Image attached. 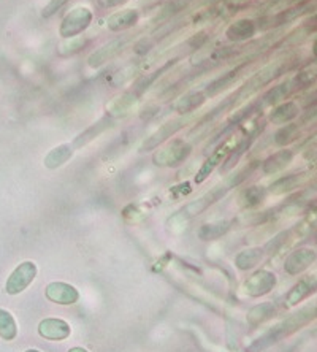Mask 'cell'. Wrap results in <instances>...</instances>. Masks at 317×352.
Listing matches in <instances>:
<instances>
[{
  "label": "cell",
  "mask_w": 317,
  "mask_h": 352,
  "mask_svg": "<svg viewBox=\"0 0 317 352\" xmlns=\"http://www.w3.org/2000/svg\"><path fill=\"white\" fill-rule=\"evenodd\" d=\"M74 144H59V146H56L51 149V151L46 154V157L43 160L45 167L50 168V170H54V168H59L62 165L69 162V160L74 157Z\"/></svg>",
  "instance_id": "cell-21"
},
{
  "label": "cell",
  "mask_w": 317,
  "mask_h": 352,
  "mask_svg": "<svg viewBox=\"0 0 317 352\" xmlns=\"http://www.w3.org/2000/svg\"><path fill=\"white\" fill-rule=\"evenodd\" d=\"M232 222L230 221H217V222H210V224H205L200 227L199 236L200 240L204 241H211L217 240L222 235H226L228 230H230Z\"/></svg>",
  "instance_id": "cell-27"
},
{
  "label": "cell",
  "mask_w": 317,
  "mask_h": 352,
  "mask_svg": "<svg viewBox=\"0 0 317 352\" xmlns=\"http://www.w3.org/2000/svg\"><path fill=\"white\" fill-rule=\"evenodd\" d=\"M267 197V189L262 186H251L240 194V205L243 208H256Z\"/></svg>",
  "instance_id": "cell-29"
},
{
  "label": "cell",
  "mask_w": 317,
  "mask_h": 352,
  "mask_svg": "<svg viewBox=\"0 0 317 352\" xmlns=\"http://www.w3.org/2000/svg\"><path fill=\"white\" fill-rule=\"evenodd\" d=\"M265 251L262 248H249V250L241 251L235 258V265L240 270H251L262 261Z\"/></svg>",
  "instance_id": "cell-28"
},
{
  "label": "cell",
  "mask_w": 317,
  "mask_h": 352,
  "mask_svg": "<svg viewBox=\"0 0 317 352\" xmlns=\"http://www.w3.org/2000/svg\"><path fill=\"white\" fill-rule=\"evenodd\" d=\"M300 135V129L297 124H285L281 129H278L276 133L273 135L274 144L278 146H285V144L295 142Z\"/></svg>",
  "instance_id": "cell-31"
},
{
  "label": "cell",
  "mask_w": 317,
  "mask_h": 352,
  "mask_svg": "<svg viewBox=\"0 0 317 352\" xmlns=\"http://www.w3.org/2000/svg\"><path fill=\"white\" fill-rule=\"evenodd\" d=\"M274 313H276V309H274L273 303L270 302H265V303H261L257 305V307H254L251 311H249L248 314V320L251 322L252 325H257L263 322L265 319H270L272 316H274Z\"/></svg>",
  "instance_id": "cell-34"
},
{
  "label": "cell",
  "mask_w": 317,
  "mask_h": 352,
  "mask_svg": "<svg viewBox=\"0 0 317 352\" xmlns=\"http://www.w3.org/2000/svg\"><path fill=\"white\" fill-rule=\"evenodd\" d=\"M313 53H314V56L317 58V38L314 40V43H313Z\"/></svg>",
  "instance_id": "cell-41"
},
{
  "label": "cell",
  "mask_w": 317,
  "mask_h": 352,
  "mask_svg": "<svg viewBox=\"0 0 317 352\" xmlns=\"http://www.w3.org/2000/svg\"><path fill=\"white\" fill-rule=\"evenodd\" d=\"M276 286V274L267 270H259L244 283V292L251 297H262L270 294Z\"/></svg>",
  "instance_id": "cell-10"
},
{
  "label": "cell",
  "mask_w": 317,
  "mask_h": 352,
  "mask_svg": "<svg viewBox=\"0 0 317 352\" xmlns=\"http://www.w3.org/2000/svg\"><path fill=\"white\" fill-rule=\"evenodd\" d=\"M259 25L251 18H240L235 19L233 23L226 29V37L230 43L241 45L244 41H249L254 38V35L257 34Z\"/></svg>",
  "instance_id": "cell-11"
},
{
  "label": "cell",
  "mask_w": 317,
  "mask_h": 352,
  "mask_svg": "<svg viewBox=\"0 0 317 352\" xmlns=\"http://www.w3.org/2000/svg\"><path fill=\"white\" fill-rule=\"evenodd\" d=\"M140 69H142V65L140 64H129L126 67H122L121 70L116 72V74L113 75L111 78V86L114 87H119V86H124L126 82L132 81L133 78H137L140 75Z\"/></svg>",
  "instance_id": "cell-33"
},
{
  "label": "cell",
  "mask_w": 317,
  "mask_h": 352,
  "mask_svg": "<svg viewBox=\"0 0 317 352\" xmlns=\"http://www.w3.org/2000/svg\"><path fill=\"white\" fill-rule=\"evenodd\" d=\"M301 181V176L300 175H287V176H283V178H279L274 181V183L270 186V192L272 194H285V192H290V190H294L297 186L300 184Z\"/></svg>",
  "instance_id": "cell-32"
},
{
  "label": "cell",
  "mask_w": 317,
  "mask_h": 352,
  "mask_svg": "<svg viewBox=\"0 0 317 352\" xmlns=\"http://www.w3.org/2000/svg\"><path fill=\"white\" fill-rule=\"evenodd\" d=\"M248 67V60H243V62H238V64L233 67V69L224 72V74L216 76L215 80H211L208 85L205 86L204 92L206 94V97H216L219 96L221 92L227 91L228 87L235 85V82L241 78L243 76V72L244 69Z\"/></svg>",
  "instance_id": "cell-9"
},
{
  "label": "cell",
  "mask_w": 317,
  "mask_h": 352,
  "mask_svg": "<svg viewBox=\"0 0 317 352\" xmlns=\"http://www.w3.org/2000/svg\"><path fill=\"white\" fill-rule=\"evenodd\" d=\"M37 276V265L34 262H23L14 268L5 284V292L8 295H18L24 292Z\"/></svg>",
  "instance_id": "cell-7"
},
{
  "label": "cell",
  "mask_w": 317,
  "mask_h": 352,
  "mask_svg": "<svg viewBox=\"0 0 317 352\" xmlns=\"http://www.w3.org/2000/svg\"><path fill=\"white\" fill-rule=\"evenodd\" d=\"M91 45V38L85 37V35H76V37L64 38L57 46V54L61 58H70V56H75L81 53L83 50H86L87 46Z\"/></svg>",
  "instance_id": "cell-23"
},
{
  "label": "cell",
  "mask_w": 317,
  "mask_h": 352,
  "mask_svg": "<svg viewBox=\"0 0 317 352\" xmlns=\"http://www.w3.org/2000/svg\"><path fill=\"white\" fill-rule=\"evenodd\" d=\"M110 127H111V118L110 116L102 118L100 121H97L96 124H92L89 129H86V131L81 133V135L76 137L74 146H76V148L85 146V144L92 142L94 138L98 137V135H100V133H103L105 131H108V129H110Z\"/></svg>",
  "instance_id": "cell-26"
},
{
  "label": "cell",
  "mask_w": 317,
  "mask_h": 352,
  "mask_svg": "<svg viewBox=\"0 0 317 352\" xmlns=\"http://www.w3.org/2000/svg\"><path fill=\"white\" fill-rule=\"evenodd\" d=\"M140 21V12L135 8H127L122 10V12L113 13L111 16L107 19V28L111 32H124V30L133 28L137 25Z\"/></svg>",
  "instance_id": "cell-17"
},
{
  "label": "cell",
  "mask_w": 317,
  "mask_h": 352,
  "mask_svg": "<svg viewBox=\"0 0 317 352\" xmlns=\"http://www.w3.org/2000/svg\"><path fill=\"white\" fill-rule=\"evenodd\" d=\"M133 40V35H122V37H116L108 41V43L102 45L100 48H97L94 53L87 58V65L92 69H100L102 65H105L107 62L113 60L122 53L124 48Z\"/></svg>",
  "instance_id": "cell-6"
},
{
  "label": "cell",
  "mask_w": 317,
  "mask_h": 352,
  "mask_svg": "<svg viewBox=\"0 0 317 352\" xmlns=\"http://www.w3.org/2000/svg\"><path fill=\"white\" fill-rule=\"evenodd\" d=\"M292 160L294 153L290 149H281V151L272 154V156L265 160L262 165V172L265 175H276L287 168L292 164Z\"/></svg>",
  "instance_id": "cell-20"
},
{
  "label": "cell",
  "mask_w": 317,
  "mask_h": 352,
  "mask_svg": "<svg viewBox=\"0 0 317 352\" xmlns=\"http://www.w3.org/2000/svg\"><path fill=\"white\" fill-rule=\"evenodd\" d=\"M157 43H159V40L153 37V35H151V37H142L137 40V43L133 45V53L140 56V58H143V56L149 54L151 51L155 48V45Z\"/></svg>",
  "instance_id": "cell-35"
},
{
  "label": "cell",
  "mask_w": 317,
  "mask_h": 352,
  "mask_svg": "<svg viewBox=\"0 0 317 352\" xmlns=\"http://www.w3.org/2000/svg\"><path fill=\"white\" fill-rule=\"evenodd\" d=\"M230 190V186H228L226 181L219 186H216V188H212L211 190H208L206 194H204L199 199L190 201V204H187L183 210L179 211L176 217H179V219H190V217H195L201 213H205V211L210 208L216 204V201H219L222 197H226V194Z\"/></svg>",
  "instance_id": "cell-4"
},
{
  "label": "cell",
  "mask_w": 317,
  "mask_h": 352,
  "mask_svg": "<svg viewBox=\"0 0 317 352\" xmlns=\"http://www.w3.org/2000/svg\"><path fill=\"white\" fill-rule=\"evenodd\" d=\"M97 2L103 8H114V7H119V5L127 3L129 0H97Z\"/></svg>",
  "instance_id": "cell-39"
},
{
  "label": "cell",
  "mask_w": 317,
  "mask_h": 352,
  "mask_svg": "<svg viewBox=\"0 0 317 352\" xmlns=\"http://www.w3.org/2000/svg\"><path fill=\"white\" fill-rule=\"evenodd\" d=\"M206 94L204 89H192L184 92L183 96H179L178 100L173 103V110L178 111L181 116H187L192 115L195 110L204 105L206 102Z\"/></svg>",
  "instance_id": "cell-16"
},
{
  "label": "cell",
  "mask_w": 317,
  "mask_h": 352,
  "mask_svg": "<svg viewBox=\"0 0 317 352\" xmlns=\"http://www.w3.org/2000/svg\"><path fill=\"white\" fill-rule=\"evenodd\" d=\"M46 298L57 305H74L80 298V292L67 283H51L46 286Z\"/></svg>",
  "instance_id": "cell-13"
},
{
  "label": "cell",
  "mask_w": 317,
  "mask_h": 352,
  "mask_svg": "<svg viewBox=\"0 0 317 352\" xmlns=\"http://www.w3.org/2000/svg\"><path fill=\"white\" fill-rule=\"evenodd\" d=\"M290 92H292L290 81L281 82L278 86L270 87V89L262 96L261 100H259V103H261V107H276L289 97Z\"/></svg>",
  "instance_id": "cell-24"
},
{
  "label": "cell",
  "mask_w": 317,
  "mask_h": 352,
  "mask_svg": "<svg viewBox=\"0 0 317 352\" xmlns=\"http://www.w3.org/2000/svg\"><path fill=\"white\" fill-rule=\"evenodd\" d=\"M39 333L41 338L45 340L61 341V340L69 338L72 333V329L65 320L48 318V319H43L39 324Z\"/></svg>",
  "instance_id": "cell-14"
},
{
  "label": "cell",
  "mask_w": 317,
  "mask_h": 352,
  "mask_svg": "<svg viewBox=\"0 0 317 352\" xmlns=\"http://www.w3.org/2000/svg\"><path fill=\"white\" fill-rule=\"evenodd\" d=\"M194 0H167L162 7L159 8V12L155 13L153 18V24L160 25L168 23L171 19H176L181 13L186 12L190 7Z\"/></svg>",
  "instance_id": "cell-18"
},
{
  "label": "cell",
  "mask_w": 317,
  "mask_h": 352,
  "mask_svg": "<svg viewBox=\"0 0 317 352\" xmlns=\"http://www.w3.org/2000/svg\"><path fill=\"white\" fill-rule=\"evenodd\" d=\"M316 258L317 254L314 250H311V248H300V250L290 252L289 257L285 258L284 268L289 274H300L308 270L316 262Z\"/></svg>",
  "instance_id": "cell-12"
},
{
  "label": "cell",
  "mask_w": 317,
  "mask_h": 352,
  "mask_svg": "<svg viewBox=\"0 0 317 352\" xmlns=\"http://www.w3.org/2000/svg\"><path fill=\"white\" fill-rule=\"evenodd\" d=\"M94 13L91 8L87 7H75L72 8L69 13L65 14V18L62 19L59 35L62 38H70L81 35L85 30L92 24Z\"/></svg>",
  "instance_id": "cell-3"
},
{
  "label": "cell",
  "mask_w": 317,
  "mask_h": 352,
  "mask_svg": "<svg viewBox=\"0 0 317 352\" xmlns=\"http://www.w3.org/2000/svg\"><path fill=\"white\" fill-rule=\"evenodd\" d=\"M69 352H87V351L83 349V348H72Z\"/></svg>",
  "instance_id": "cell-40"
},
{
  "label": "cell",
  "mask_w": 317,
  "mask_h": 352,
  "mask_svg": "<svg viewBox=\"0 0 317 352\" xmlns=\"http://www.w3.org/2000/svg\"><path fill=\"white\" fill-rule=\"evenodd\" d=\"M25 352H40V351H37V349H28Z\"/></svg>",
  "instance_id": "cell-42"
},
{
  "label": "cell",
  "mask_w": 317,
  "mask_h": 352,
  "mask_svg": "<svg viewBox=\"0 0 317 352\" xmlns=\"http://www.w3.org/2000/svg\"><path fill=\"white\" fill-rule=\"evenodd\" d=\"M18 336L17 320L7 309H0V338L5 341H13Z\"/></svg>",
  "instance_id": "cell-30"
},
{
  "label": "cell",
  "mask_w": 317,
  "mask_h": 352,
  "mask_svg": "<svg viewBox=\"0 0 317 352\" xmlns=\"http://www.w3.org/2000/svg\"><path fill=\"white\" fill-rule=\"evenodd\" d=\"M208 40H210V34H208L206 30H200V32L192 35V37L186 41V45L189 46L192 51H200L208 43Z\"/></svg>",
  "instance_id": "cell-36"
},
{
  "label": "cell",
  "mask_w": 317,
  "mask_h": 352,
  "mask_svg": "<svg viewBox=\"0 0 317 352\" xmlns=\"http://www.w3.org/2000/svg\"><path fill=\"white\" fill-rule=\"evenodd\" d=\"M287 236H289V232H281V234L274 236L272 241L267 243V246L263 248V251H268L270 254H274V252H276L279 248L287 241Z\"/></svg>",
  "instance_id": "cell-37"
},
{
  "label": "cell",
  "mask_w": 317,
  "mask_h": 352,
  "mask_svg": "<svg viewBox=\"0 0 317 352\" xmlns=\"http://www.w3.org/2000/svg\"><path fill=\"white\" fill-rule=\"evenodd\" d=\"M300 107L295 102H283L276 105L270 113V121L273 124H285L298 116Z\"/></svg>",
  "instance_id": "cell-25"
},
{
  "label": "cell",
  "mask_w": 317,
  "mask_h": 352,
  "mask_svg": "<svg viewBox=\"0 0 317 352\" xmlns=\"http://www.w3.org/2000/svg\"><path fill=\"white\" fill-rule=\"evenodd\" d=\"M140 100V97L137 94H133V92L129 89L121 94L119 97L114 98L110 103L107 105V113L110 118H119V116H124L127 115L129 111L132 110V108L137 105V102Z\"/></svg>",
  "instance_id": "cell-19"
},
{
  "label": "cell",
  "mask_w": 317,
  "mask_h": 352,
  "mask_svg": "<svg viewBox=\"0 0 317 352\" xmlns=\"http://www.w3.org/2000/svg\"><path fill=\"white\" fill-rule=\"evenodd\" d=\"M284 69H285L284 62H272V64L262 67V69L256 72L252 76H249V78L243 82V86L240 87V89H238L235 94L232 96L235 107L238 105V103L248 100V98L252 97L254 94H257L262 87L268 86L270 82H272L274 78H278V76L283 74Z\"/></svg>",
  "instance_id": "cell-1"
},
{
  "label": "cell",
  "mask_w": 317,
  "mask_h": 352,
  "mask_svg": "<svg viewBox=\"0 0 317 352\" xmlns=\"http://www.w3.org/2000/svg\"><path fill=\"white\" fill-rule=\"evenodd\" d=\"M192 144L183 138H173L171 142L154 153L153 162L157 167H178L190 156Z\"/></svg>",
  "instance_id": "cell-2"
},
{
  "label": "cell",
  "mask_w": 317,
  "mask_h": 352,
  "mask_svg": "<svg viewBox=\"0 0 317 352\" xmlns=\"http://www.w3.org/2000/svg\"><path fill=\"white\" fill-rule=\"evenodd\" d=\"M176 62H178V59L168 60V62H165L164 65H160L159 69H155L154 72H151V74H144V75L137 76V80H135L131 91L133 92V94H137L138 97H142L144 92L149 91V87L154 86L155 81L162 78L165 74H168V70L173 69Z\"/></svg>",
  "instance_id": "cell-15"
},
{
  "label": "cell",
  "mask_w": 317,
  "mask_h": 352,
  "mask_svg": "<svg viewBox=\"0 0 317 352\" xmlns=\"http://www.w3.org/2000/svg\"><path fill=\"white\" fill-rule=\"evenodd\" d=\"M189 122H190V115L171 119V121L162 124L157 131L151 133V135L144 140L142 146H140V151L148 153V151H153L155 148H159L160 144H164L168 138L173 137L175 133H178L181 129H184Z\"/></svg>",
  "instance_id": "cell-5"
},
{
  "label": "cell",
  "mask_w": 317,
  "mask_h": 352,
  "mask_svg": "<svg viewBox=\"0 0 317 352\" xmlns=\"http://www.w3.org/2000/svg\"><path fill=\"white\" fill-rule=\"evenodd\" d=\"M316 286H317V274H313V276H306L305 279H301L297 286H294L292 291L287 294V297H285L287 307H294V305L300 303L301 300L306 298L311 292H313V289Z\"/></svg>",
  "instance_id": "cell-22"
},
{
  "label": "cell",
  "mask_w": 317,
  "mask_h": 352,
  "mask_svg": "<svg viewBox=\"0 0 317 352\" xmlns=\"http://www.w3.org/2000/svg\"><path fill=\"white\" fill-rule=\"evenodd\" d=\"M237 140H238V137H228L226 142H222V143L217 144L215 151L210 154V157L205 160V164L201 165L199 172H197V175H195V183L197 184L204 183V181L208 178V176H210L212 172H215L216 167H219V165H222V160H226V157L228 156V154H230L232 148L235 146Z\"/></svg>",
  "instance_id": "cell-8"
},
{
  "label": "cell",
  "mask_w": 317,
  "mask_h": 352,
  "mask_svg": "<svg viewBox=\"0 0 317 352\" xmlns=\"http://www.w3.org/2000/svg\"><path fill=\"white\" fill-rule=\"evenodd\" d=\"M69 2L70 0H51V2L43 8V13L41 14H43V18H51L53 14L59 12L61 8H64Z\"/></svg>",
  "instance_id": "cell-38"
}]
</instances>
